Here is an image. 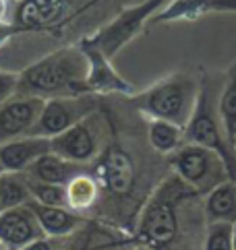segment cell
<instances>
[{
    "label": "cell",
    "mask_w": 236,
    "mask_h": 250,
    "mask_svg": "<svg viewBox=\"0 0 236 250\" xmlns=\"http://www.w3.org/2000/svg\"><path fill=\"white\" fill-rule=\"evenodd\" d=\"M19 2H21V0H19Z\"/></svg>",
    "instance_id": "obj_33"
},
{
    "label": "cell",
    "mask_w": 236,
    "mask_h": 250,
    "mask_svg": "<svg viewBox=\"0 0 236 250\" xmlns=\"http://www.w3.org/2000/svg\"><path fill=\"white\" fill-rule=\"evenodd\" d=\"M2 15H4V2L0 0V19H2Z\"/></svg>",
    "instance_id": "obj_27"
},
{
    "label": "cell",
    "mask_w": 236,
    "mask_h": 250,
    "mask_svg": "<svg viewBox=\"0 0 236 250\" xmlns=\"http://www.w3.org/2000/svg\"><path fill=\"white\" fill-rule=\"evenodd\" d=\"M25 178H27V176H25ZM29 188H31V196H33L35 203L46 205V207H69V201H67V186L29 180Z\"/></svg>",
    "instance_id": "obj_21"
},
{
    "label": "cell",
    "mask_w": 236,
    "mask_h": 250,
    "mask_svg": "<svg viewBox=\"0 0 236 250\" xmlns=\"http://www.w3.org/2000/svg\"><path fill=\"white\" fill-rule=\"evenodd\" d=\"M232 244H234V250H236V223H234V228H232Z\"/></svg>",
    "instance_id": "obj_26"
},
{
    "label": "cell",
    "mask_w": 236,
    "mask_h": 250,
    "mask_svg": "<svg viewBox=\"0 0 236 250\" xmlns=\"http://www.w3.org/2000/svg\"><path fill=\"white\" fill-rule=\"evenodd\" d=\"M0 250H6V248H4V246H2V244H0Z\"/></svg>",
    "instance_id": "obj_30"
},
{
    "label": "cell",
    "mask_w": 236,
    "mask_h": 250,
    "mask_svg": "<svg viewBox=\"0 0 236 250\" xmlns=\"http://www.w3.org/2000/svg\"><path fill=\"white\" fill-rule=\"evenodd\" d=\"M217 110H220L226 141L234 149V143H236V75H232L230 81L226 83L224 93L220 97V102H217Z\"/></svg>",
    "instance_id": "obj_19"
},
{
    "label": "cell",
    "mask_w": 236,
    "mask_h": 250,
    "mask_svg": "<svg viewBox=\"0 0 236 250\" xmlns=\"http://www.w3.org/2000/svg\"><path fill=\"white\" fill-rule=\"evenodd\" d=\"M13 35H17L15 25H13V23H6V21L0 19V46H2V43H6L8 40L13 38Z\"/></svg>",
    "instance_id": "obj_25"
},
{
    "label": "cell",
    "mask_w": 236,
    "mask_h": 250,
    "mask_svg": "<svg viewBox=\"0 0 236 250\" xmlns=\"http://www.w3.org/2000/svg\"><path fill=\"white\" fill-rule=\"evenodd\" d=\"M44 236L46 234L29 203L23 207L0 211V244L6 250H21Z\"/></svg>",
    "instance_id": "obj_9"
},
{
    "label": "cell",
    "mask_w": 236,
    "mask_h": 250,
    "mask_svg": "<svg viewBox=\"0 0 236 250\" xmlns=\"http://www.w3.org/2000/svg\"><path fill=\"white\" fill-rule=\"evenodd\" d=\"M81 50L85 52L87 64H89V73H87V89L89 91L108 93V91H124V89H129L122 79L110 68V64H108V60H106V54L94 42L85 40L81 43Z\"/></svg>",
    "instance_id": "obj_13"
},
{
    "label": "cell",
    "mask_w": 236,
    "mask_h": 250,
    "mask_svg": "<svg viewBox=\"0 0 236 250\" xmlns=\"http://www.w3.org/2000/svg\"><path fill=\"white\" fill-rule=\"evenodd\" d=\"M197 97L199 93L193 81L185 77H172L143 93L137 104L153 120H166L185 128L195 112Z\"/></svg>",
    "instance_id": "obj_2"
},
{
    "label": "cell",
    "mask_w": 236,
    "mask_h": 250,
    "mask_svg": "<svg viewBox=\"0 0 236 250\" xmlns=\"http://www.w3.org/2000/svg\"><path fill=\"white\" fill-rule=\"evenodd\" d=\"M52 151V139L46 137H21L0 145V164L4 172H27L42 155Z\"/></svg>",
    "instance_id": "obj_11"
},
{
    "label": "cell",
    "mask_w": 236,
    "mask_h": 250,
    "mask_svg": "<svg viewBox=\"0 0 236 250\" xmlns=\"http://www.w3.org/2000/svg\"><path fill=\"white\" fill-rule=\"evenodd\" d=\"M137 250H149V248H137Z\"/></svg>",
    "instance_id": "obj_31"
},
{
    "label": "cell",
    "mask_w": 236,
    "mask_h": 250,
    "mask_svg": "<svg viewBox=\"0 0 236 250\" xmlns=\"http://www.w3.org/2000/svg\"><path fill=\"white\" fill-rule=\"evenodd\" d=\"M95 199H97V184L89 174H81L67 184L69 209H72V211L89 209Z\"/></svg>",
    "instance_id": "obj_18"
},
{
    "label": "cell",
    "mask_w": 236,
    "mask_h": 250,
    "mask_svg": "<svg viewBox=\"0 0 236 250\" xmlns=\"http://www.w3.org/2000/svg\"><path fill=\"white\" fill-rule=\"evenodd\" d=\"M205 213L210 223L215 221L236 223V184L234 182L217 184L207 196Z\"/></svg>",
    "instance_id": "obj_16"
},
{
    "label": "cell",
    "mask_w": 236,
    "mask_h": 250,
    "mask_svg": "<svg viewBox=\"0 0 236 250\" xmlns=\"http://www.w3.org/2000/svg\"><path fill=\"white\" fill-rule=\"evenodd\" d=\"M4 172V169H2V164H0V174H2Z\"/></svg>",
    "instance_id": "obj_28"
},
{
    "label": "cell",
    "mask_w": 236,
    "mask_h": 250,
    "mask_svg": "<svg viewBox=\"0 0 236 250\" xmlns=\"http://www.w3.org/2000/svg\"><path fill=\"white\" fill-rule=\"evenodd\" d=\"M187 139L190 143H195V145H201V147L215 151V153L224 159L230 178L236 180V153L228 145V141H226L220 110H217V104L213 102V95L210 89L201 91L197 97L195 112L187 124Z\"/></svg>",
    "instance_id": "obj_3"
},
{
    "label": "cell",
    "mask_w": 236,
    "mask_h": 250,
    "mask_svg": "<svg viewBox=\"0 0 236 250\" xmlns=\"http://www.w3.org/2000/svg\"><path fill=\"white\" fill-rule=\"evenodd\" d=\"M183 139V128L166 120H153L149 124V143L160 153H170L178 149Z\"/></svg>",
    "instance_id": "obj_20"
},
{
    "label": "cell",
    "mask_w": 236,
    "mask_h": 250,
    "mask_svg": "<svg viewBox=\"0 0 236 250\" xmlns=\"http://www.w3.org/2000/svg\"><path fill=\"white\" fill-rule=\"evenodd\" d=\"M102 149V120L97 112L77 122L62 135L52 139V151L75 164L89 166Z\"/></svg>",
    "instance_id": "obj_6"
},
{
    "label": "cell",
    "mask_w": 236,
    "mask_h": 250,
    "mask_svg": "<svg viewBox=\"0 0 236 250\" xmlns=\"http://www.w3.org/2000/svg\"><path fill=\"white\" fill-rule=\"evenodd\" d=\"M232 228L234 223H226V221L210 223L207 238H205V250H234Z\"/></svg>",
    "instance_id": "obj_22"
},
{
    "label": "cell",
    "mask_w": 236,
    "mask_h": 250,
    "mask_svg": "<svg viewBox=\"0 0 236 250\" xmlns=\"http://www.w3.org/2000/svg\"><path fill=\"white\" fill-rule=\"evenodd\" d=\"M176 229H178V217H176L174 199H170L166 188H162L143 211V217L139 223L141 238L147 240L151 246H166L174 240Z\"/></svg>",
    "instance_id": "obj_7"
},
{
    "label": "cell",
    "mask_w": 236,
    "mask_h": 250,
    "mask_svg": "<svg viewBox=\"0 0 236 250\" xmlns=\"http://www.w3.org/2000/svg\"><path fill=\"white\" fill-rule=\"evenodd\" d=\"M17 87H19V75L0 70V105L13 100L17 95Z\"/></svg>",
    "instance_id": "obj_23"
},
{
    "label": "cell",
    "mask_w": 236,
    "mask_h": 250,
    "mask_svg": "<svg viewBox=\"0 0 236 250\" xmlns=\"http://www.w3.org/2000/svg\"><path fill=\"white\" fill-rule=\"evenodd\" d=\"M87 172H89V166L69 162V159L60 157V155L54 153V151H50V153L42 155L38 162L23 174L27 176V180H33V182L67 186L71 180H75L77 176L87 174Z\"/></svg>",
    "instance_id": "obj_12"
},
{
    "label": "cell",
    "mask_w": 236,
    "mask_h": 250,
    "mask_svg": "<svg viewBox=\"0 0 236 250\" xmlns=\"http://www.w3.org/2000/svg\"><path fill=\"white\" fill-rule=\"evenodd\" d=\"M71 250H85V248H71Z\"/></svg>",
    "instance_id": "obj_29"
},
{
    "label": "cell",
    "mask_w": 236,
    "mask_h": 250,
    "mask_svg": "<svg viewBox=\"0 0 236 250\" xmlns=\"http://www.w3.org/2000/svg\"><path fill=\"white\" fill-rule=\"evenodd\" d=\"M71 8V0H21L13 25L19 31H44L60 23Z\"/></svg>",
    "instance_id": "obj_10"
},
{
    "label": "cell",
    "mask_w": 236,
    "mask_h": 250,
    "mask_svg": "<svg viewBox=\"0 0 236 250\" xmlns=\"http://www.w3.org/2000/svg\"><path fill=\"white\" fill-rule=\"evenodd\" d=\"M97 110V102L92 93L72 95V97H52L46 100L44 110L40 114L35 126L31 128L29 137H46L54 139L62 135L77 122L87 118L89 114Z\"/></svg>",
    "instance_id": "obj_4"
},
{
    "label": "cell",
    "mask_w": 236,
    "mask_h": 250,
    "mask_svg": "<svg viewBox=\"0 0 236 250\" xmlns=\"http://www.w3.org/2000/svg\"><path fill=\"white\" fill-rule=\"evenodd\" d=\"M174 167L187 184L201 192H212L217 184H222L224 172H228L224 159L215 151L195 143H189L174 155Z\"/></svg>",
    "instance_id": "obj_5"
},
{
    "label": "cell",
    "mask_w": 236,
    "mask_h": 250,
    "mask_svg": "<svg viewBox=\"0 0 236 250\" xmlns=\"http://www.w3.org/2000/svg\"><path fill=\"white\" fill-rule=\"evenodd\" d=\"M104 180L108 188L114 194H126L131 192L135 184V167L133 159L129 153H124L122 149H110L104 159Z\"/></svg>",
    "instance_id": "obj_15"
},
{
    "label": "cell",
    "mask_w": 236,
    "mask_h": 250,
    "mask_svg": "<svg viewBox=\"0 0 236 250\" xmlns=\"http://www.w3.org/2000/svg\"><path fill=\"white\" fill-rule=\"evenodd\" d=\"M29 205L40 221L44 234L50 238H65L83 223V219L69 207H46V205H40L35 201H31Z\"/></svg>",
    "instance_id": "obj_14"
},
{
    "label": "cell",
    "mask_w": 236,
    "mask_h": 250,
    "mask_svg": "<svg viewBox=\"0 0 236 250\" xmlns=\"http://www.w3.org/2000/svg\"><path fill=\"white\" fill-rule=\"evenodd\" d=\"M56 242H58V238L44 236V238H40V240H35V242L27 244V246H25V248H21V250H58Z\"/></svg>",
    "instance_id": "obj_24"
},
{
    "label": "cell",
    "mask_w": 236,
    "mask_h": 250,
    "mask_svg": "<svg viewBox=\"0 0 236 250\" xmlns=\"http://www.w3.org/2000/svg\"><path fill=\"white\" fill-rule=\"evenodd\" d=\"M87 56L81 46L52 52L19 75L17 95H33L42 100L72 97L92 93L87 89Z\"/></svg>",
    "instance_id": "obj_1"
},
{
    "label": "cell",
    "mask_w": 236,
    "mask_h": 250,
    "mask_svg": "<svg viewBox=\"0 0 236 250\" xmlns=\"http://www.w3.org/2000/svg\"><path fill=\"white\" fill-rule=\"evenodd\" d=\"M234 153H236V143H234Z\"/></svg>",
    "instance_id": "obj_32"
},
{
    "label": "cell",
    "mask_w": 236,
    "mask_h": 250,
    "mask_svg": "<svg viewBox=\"0 0 236 250\" xmlns=\"http://www.w3.org/2000/svg\"><path fill=\"white\" fill-rule=\"evenodd\" d=\"M46 100L33 95H15L0 105V145L15 139L29 137Z\"/></svg>",
    "instance_id": "obj_8"
},
{
    "label": "cell",
    "mask_w": 236,
    "mask_h": 250,
    "mask_svg": "<svg viewBox=\"0 0 236 250\" xmlns=\"http://www.w3.org/2000/svg\"><path fill=\"white\" fill-rule=\"evenodd\" d=\"M31 188L25 174L19 172H2L0 174V211L15 209L31 203Z\"/></svg>",
    "instance_id": "obj_17"
}]
</instances>
